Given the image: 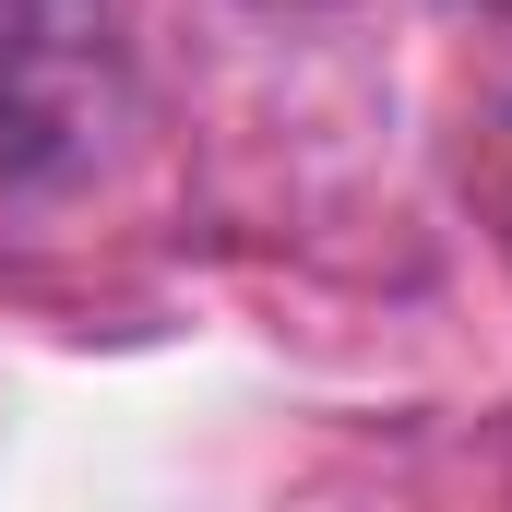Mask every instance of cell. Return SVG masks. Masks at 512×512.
<instances>
[{
    "mask_svg": "<svg viewBox=\"0 0 512 512\" xmlns=\"http://www.w3.org/2000/svg\"><path fill=\"white\" fill-rule=\"evenodd\" d=\"M131 120V48L108 0H0V191L84 179Z\"/></svg>",
    "mask_w": 512,
    "mask_h": 512,
    "instance_id": "obj_1",
    "label": "cell"
},
{
    "mask_svg": "<svg viewBox=\"0 0 512 512\" xmlns=\"http://www.w3.org/2000/svg\"><path fill=\"white\" fill-rule=\"evenodd\" d=\"M501 12H512V0H501Z\"/></svg>",
    "mask_w": 512,
    "mask_h": 512,
    "instance_id": "obj_2",
    "label": "cell"
}]
</instances>
